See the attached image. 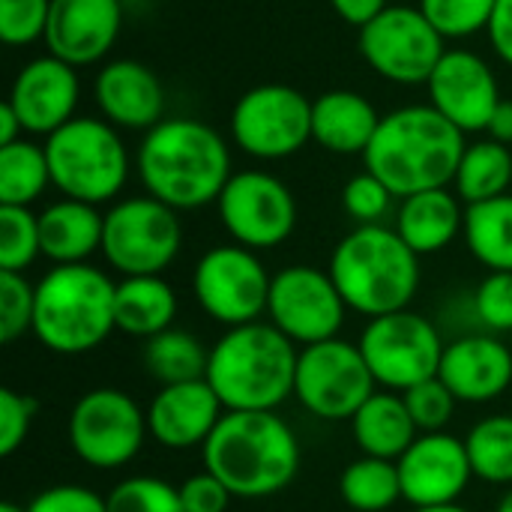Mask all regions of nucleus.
<instances>
[{"mask_svg": "<svg viewBox=\"0 0 512 512\" xmlns=\"http://www.w3.org/2000/svg\"><path fill=\"white\" fill-rule=\"evenodd\" d=\"M135 165L147 195L177 213L219 201L231 180L228 141L195 117H165L144 132Z\"/></svg>", "mask_w": 512, "mask_h": 512, "instance_id": "nucleus-1", "label": "nucleus"}, {"mask_svg": "<svg viewBox=\"0 0 512 512\" xmlns=\"http://www.w3.org/2000/svg\"><path fill=\"white\" fill-rule=\"evenodd\" d=\"M465 132L432 105H405L381 117V126L363 153L372 171L396 198L429 189H447L456 180Z\"/></svg>", "mask_w": 512, "mask_h": 512, "instance_id": "nucleus-2", "label": "nucleus"}, {"mask_svg": "<svg viewBox=\"0 0 512 512\" xmlns=\"http://www.w3.org/2000/svg\"><path fill=\"white\" fill-rule=\"evenodd\" d=\"M201 456L204 471L246 501L285 492L300 471V441L276 411H225Z\"/></svg>", "mask_w": 512, "mask_h": 512, "instance_id": "nucleus-3", "label": "nucleus"}, {"mask_svg": "<svg viewBox=\"0 0 512 512\" xmlns=\"http://www.w3.org/2000/svg\"><path fill=\"white\" fill-rule=\"evenodd\" d=\"M300 351L273 324L228 327L210 348L207 384L225 411H276L294 396Z\"/></svg>", "mask_w": 512, "mask_h": 512, "instance_id": "nucleus-4", "label": "nucleus"}, {"mask_svg": "<svg viewBox=\"0 0 512 512\" xmlns=\"http://www.w3.org/2000/svg\"><path fill=\"white\" fill-rule=\"evenodd\" d=\"M330 276L348 309L381 318L411 306L420 288V255L396 228L360 225L339 240Z\"/></svg>", "mask_w": 512, "mask_h": 512, "instance_id": "nucleus-5", "label": "nucleus"}, {"mask_svg": "<svg viewBox=\"0 0 512 512\" xmlns=\"http://www.w3.org/2000/svg\"><path fill=\"white\" fill-rule=\"evenodd\" d=\"M117 282L93 264H54L36 282L33 336L54 354H87L99 348L114 321Z\"/></svg>", "mask_w": 512, "mask_h": 512, "instance_id": "nucleus-6", "label": "nucleus"}, {"mask_svg": "<svg viewBox=\"0 0 512 512\" xmlns=\"http://www.w3.org/2000/svg\"><path fill=\"white\" fill-rule=\"evenodd\" d=\"M51 186L63 198L105 204L120 195L129 177V153L117 126L99 117H72L45 141Z\"/></svg>", "mask_w": 512, "mask_h": 512, "instance_id": "nucleus-7", "label": "nucleus"}, {"mask_svg": "<svg viewBox=\"0 0 512 512\" xmlns=\"http://www.w3.org/2000/svg\"><path fill=\"white\" fill-rule=\"evenodd\" d=\"M180 246L177 210L153 195L126 198L105 213L99 252L123 276H162L180 255Z\"/></svg>", "mask_w": 512, "mask_h": 512, "instance_id": "nucleus-8", "label": "nucleus"}, {"mask_svg": "<svg viewBox=\"0 0 512 512\" xmlns=\"http://www.w3.org/2000/svg\"><path fill=\"white\" fill-rule=\"evenodd\" d=\"M357 345L375 384L393 393H405L414 384L435 378L447 348L441 330L426 315L411 309L369 318Z\"/></svg>", "mask_w": 512, "mask_h": 512, "instance_id": "nucleus-9", "label": "nucleus"}, {"mask_svg": "<svg viewBox=\"0 0 512 512\" xmlns=\"http://www.w3.org/2000/svg\"><path fill=\"white\" fill-rule=\"evenodd\" d=\"M375 378L360 354V345L345 339H327L306 345L297 357L294 396L321 420H351L372 396Z\"/></svg>", "mask_w": 512, "mask_h": 512, "instance_id": "nucleus-10", "label": "nucleus"}, {"mask_svg": "<svg viewBox=\"0 0 512 512\" xmlns=\"http://www.w3.org/2000/svg\"><path fill=\"white\" fill-rule=\"evenodd\" d=\"M66 432L72 453L96 471L129 465L141 453L144 435H150L147 414L129 393L114 387L84 393L69 414Z\"/></svg>", "mask_w": 512, "mask_h": 512, "instance_id": "nucleus-11", "label": "nucleus"}, {"mask_svg": "<svg viewBox=\"0 0 512 512\" xmlns=\"http://www.w3.org/2000/svg\"><path fill=\"white\" fill-rule=\"evenodd\" d=\"M357 45L369 69L393 84H426L447 54L444 36L420 6H387L360 27Z\"/></svg>", "mask_w": 512, "mask_h": 512, "instance_id": "nucleus-12", "label": "nucleus"}, {"mask_svg": "<svg viewBox=\"0 0 512 512\" xmlns=\"http://www.w3.org/2000/svg\"><path fill=\"white\" fill-rule=\"evenodd\" d=\"M234 144L255 159H288L312 141V102L288 84H258L231 111Z\"/></svg>", "mask_w": 512, "mask_h": 512, "instance_id": "nucleus-13", "label": "nucleus"}, {"mask_svg": "<svg viewBox=\"0 0 512 512\" xmlns=\"http://www.w3.org/2000/svg\"><path fill=\"white\" fill-rule=\"evenodd\" d=\"M273 276L261 258L246 246L207 249L192 273V291L198 306L225 327L255 324L267 312Z\"/></svg>", "mask_w": 512, "mask_h": 512, "instance_id": "nucleus-14", "label": "nucleus"}, {"mask_svg": "<svg viewBox=\"0 0 512 512\" xmlns=\"http://www.w3.org/2000/svg\"><path fill=\"white\" fill-rule=\"evenodd\" d=\"M345 300L330 276L309 264L282 267L270 282L267 318L294 345H318L336 339L345 324Z\"/></svg>", "mask_w": 512, "mask_h": 512, "instance_id": "nucleus-15", "label": "nucleus"}, {"mask_svg": "<svg viewBox=\"0 0 512 512\" xmlns=\"http://www.w3.org/2000/svg\"><path fill=\"white\" fill-rule=\"evenodd\" d=\"M216 207L234 243L252 252L282 246L297 228V201L291 189L276 174L258 168L231 174Z\"/></svg>", "mask_w": 512, "mask_h": 512, "instance_id": "nucleus-16", "label": "nucleus"}, {"mask_svg": "<svg viewBox=\"0 0 512 512\" xmlns=\"http://www.w3.org/2000/svg\"><path fill=\"white\" fill-rule=\"evenodd\" d=\"M396 465L402 480V498L411 507L456 504L474 480L465 441L447 432L417 435V441L405 450V456Z\"/></svg>", "mask_w": 512, "mask_h": 512, "instance_id": "nucleus-17", "label": "nucleus"}, {"mask_svg": "<svg viewBox=\"0 0 512 512\" xmlns=\"http://www.w3.org/2000/svg\"><path fill=\"white\" fill-rule=\"evenodd\" d=\"M426 87L429 105L462 132H486L495 108L504 99L492 66L468 48L447 51Z\"/></svg>", "mask_w": 512, "mask_h": 512, "instance_id": "nucleus-18", "label": "nucleus"}, {"mask_svg": "<svg viewBox=\"0 0 512 512\" xmlns=\"http://www.w3.org/2000/svg\"><path fill=\"white\" fill-rule=\"evenodd\" d=\"M78 99L81 81L75 66L54 54H42L18 69L6 102L18 114L24 132L48 138L75 117Z\"/></svg>", "mask_w": 512, "mask_h": 512, "instance_id": "nucleus-19", "label": "nucleus"}, {"mask_svg": "<svg viewBox=\"0 0 512 512\" xmlns=\"http://www.w3.org/2000/svg\"><path fill=\"white\" fill-rule=\"evenodd\" d=\"M123 27L120 0H51L45 27L48 54L69 66L99 63L117 42Z\"/></svg>", "mask_w": 512, "mask_h": 512, "instance_id": "nucleus-20", "label": "nucleus"}, {"mask_svg": "<svg viewBox=\"0 0 512 512\" xmlns=\"http://www.w3.org/2000/svg\"><path fill=\"white\" fill-rule=\"evenodd\" d=\"M222 414L225 405L219 402L207 378L168 384L153 396L147 408V432L165 450H192L207 444Z\"/></svg>", "mask_w": 512, "mask_h": 512, "instance_id": "nucleus-21", "label": "nucleus"}, {"mask_svg": "<svg viewBox=\"0 0 512 512\" xmlns=\"http://www.w3.org/2000/svg\"><path fill=\"white\" fill-rule=\"evenodd\" d=\"M438 378L459 402H492L512 384V351L492 333H468L447 342Z\"/></svg>", "mask_w": 512, "mask_h": 512, "instance_id": "nucleus-22", "label": "nucleus"}, {"mask_svg": "<svg viewBox=\"0 0 512 512\" xmlns=\"http://www.w3.org/2000/svg\"><path fill=\"white\" fill-rule=\"evenodd\" d=\"M93 96L102 120L117 129L150 132L165 120V87L159 75L138 60L105 63L93 81Z\"/></svg>", "mask_w": 512, "mask_h": 512, "instance_id": "nucleus-23", "label": "nucleus"}, {"mask_svg": "<svg viewBox=\"0 0 512 512\" xmlns=\"http://www.w3.org/2000/svg\"><path fill=\"white\" fill-rule=\"evenodd\" d=\"M378 126L381 114L354 90H327L312 102V141L330 153H366Z\"/></svg>", "mask_w": 512, "mask_h": 512, "instance_id": "nucleus-24", "label": "nucleus"}, {"mask_svg": "<svg viewBox=\"0 0 512 512\" xmlns=\"http://www.w3.org/2000/svg\"><path fill=\"white\" fill-rule=\"evenodd\" d=\"M459 201L462 198L456 192H450V186L402 198L399 213H396L399 237L417 255L444 252L465 231V210Z\"/></svg>", "mask_w": 512, "mask_h": 512, "instance_id": "nucleus-25", "label": "nucleus"}, {"mask_svg": "<svg viewBox=\"0 0 512 512\" xmlns=\"http://www.w3.org/2000/svg\"><path fill=\"white\" fill-rule=\"evenodd\" d=\"M105 213L96 204L63 198L39 213L42 255L54 264H87V258L102 249Z\"/></svg>", "mask_w": 512, "mask_h": 512, "instance_id": "nucleus-26", "label": "nucleus"}, {"mask_svg": "<svg viewBox=\"0 0 512 512\" xmlns=\"http://www.w3.org/2000/svg\"><path fill=\"white\" fill-rule=\"evenodd\" d=\"M351 432L363 456H375L387 462H399L420 435L405 399L396 393H375L351 417Z\"/></svg>", "mask_w": 512, "mask_h": 512, "instance_id": "nucleus-27", "label": "nucleus"}, {"mask_svg": "<svg viewBox=\"0 0 512 512\" xmlns=\"http://www.w3.org/2000/svg\"><path fill=\"white\" fill-rule=\"evenodd\" d=\"M177 318V294L162 276H123L117 282L114 297V321L117 330L153 339L174 327Z\"/></svg>", "mask_w": 512, "mask_h": 512, "instance_id": "nucleus-28", "label": "nucleus"}, {"mask_svg": "<svg viewBox=\"0 0 512 512\" xmlns=\"http://www.w3.org/2000/svg\"><path fill=\"white\" fill-rule=\"evenodd\" d=\"M462 237L483 267L492 273H512V192L468 204Z\"/></svg>", "mask_w": 512, "mask_h": 512, "instance_id": "nucleus-29", "label": "nucleus"}, {"mask_svg": "<svg viewBox=\"0 0 512 512\" xmlns=\"http://www.w3.org/2000/svg\"><path fill=\"white\" fill-rule=\"evenodd\" d=\"M453 186L465 204H480L507 195L512 189V150L495 138L468 144Z\"/></svg>", "mask_w": 512, "mask_h": 512, "instance_id": "nucleus-30", "label": "nucleus"}, {"mask_svg": "<svg viewBox=\"0 0 512 512\" xmlns=\"http://www.w3.org/2000/svg\"><path fill=\"white\" fill-rule=\"evenodd\" d=\"M144 363L162 387L186 384V381H201L207 375L210 351L198 342V336L171 327V330L147 339Z\"/></svg>", "mask_w": 512, "mask_h": 512, "instance_id": "nucleus-31", "label": "nucleus"}, {"mask_svg": "<svg viewBox=\"0 0 512 512\" xmlns=\"http://www.w3.org/2000/svg\"><path fill=\"white\" fill-rule=\"evenodd\" d=\"M51 183L45 147L15 141L0 147V207H30Z\"/></svg>", "mask_w": 512, "mask_h": 512, "instance_id": "nucleus-32", "label": "nucleus"}, {"mask_svg": "<svg viewBox=\"0 0 512 512\" xmlns=\"http://www.w3.org/2000/svg\"><path fill=\"white\" fill-rule=\"evenodd\" d=\"M342 501L357 512H384L402 498L399 465L375 456L354 459L339 477Z\"/></svg>", "mask_w": 512, "mask_h": 512, "instance_id": "nucleus-33", "label": "nucleus"}, {"mask_svg": "<svg viewBox=\"0 0 512 512\" xmlns=\"http://www.w3.org/2000/svg\"><path fill=\"white\" fill-rule=\"evenodd\" d=\"M465 447L474 477L492 486H512V414L480 420L468 432Z\"/></svg>", "mask_w": 512, "mask_h": 512, "instance_id": "nucleus-34", "label": "nucleus"}, {"mask_svg": "<svg viewBox=\"0 0 512 512\" xmlns=\"http://www.w3.org/2000/svg\"><path fill=\"white\" fill-rule=\"evenodd\" d=\"M39 255V216L30 207H0V270L24 273Z\"/></svg>", "mask_w": 512, "mask_h": 512, "instance_id": "nucleus-35", "label": "nucleus"}, {"mask_svg": "<svg viewBox=\"0 0 512 512\" xmlns=\"http://www.w3.org/2000/svg\"><path fill=\"white\" fill-rule=\"evenodd\" d=\"M498 0H420V12L444 39H465L489 27Z\"/></svg>", "mask_w": 512, "mask_h": 512, "instance_id": "nucleus-36", "label": "nucleus"}, {"mask_svg": "<svg viewBox=\"0 0 512 512\" xmlns=\"http://www.w3.org/2000/svg\"><path fill=\"white\" fill-rule=\"evenodd\" d=\"M108 512H186L180 489L159 477H129L105 498Z\"/></svg>", "mask_w": 512, "mask_h": 512, "instance_id": "nucleus-37", "label": "nucleus"}, {"mask_svg": "<svg viewBox=\"0 0 512 512\" xmlns=\"http://www.w3.org/2000/svg\"><path fill=\"white\" fill-rule=\"evenodd\" d=\"M33 309L36 285H30L24 273L0 270V339L6 345L33 330Z\"/></svg>", "mask_w": 512, "mask_h": 512, "instance_id": "nucleus-38", "label": "nucleus"}, {"mask_svg": "<svg viewBox=\"0 0 512 512\" xmlns=\"http://www.w3.org/2000/svg\"><path fill=\"white\" fill-rule=\"evenodd\" d=\"M408 411H411V420L417 423L420 435L423 432H444V426L453 420V411H456V396L450 393V387L435 375L429 381H420L414 384L411 390L402 393Z\"/></svg>", "mask_w": 512, "mask_h": 512, "instance_id": "nucleus-39", "label": "nucleus"}, {"mask_svg": "<svg viewBox=\"0 0 512 512\" xmlns=\"http://www.w3.org/2000/svg\"><path fill=\"white\" fill-rule=\"evenodd\" d=\"M51 0H0V39L9 48L45 39Z\"/></svg>", "mask_w": 512, "mask_h": 512, "instance_id": "nucleus-40", "label": "nucleus"}, {"mask_svg": "<svg viewBox=\"0 0 512 512\" xmlns=\"http://www.w3.org/2000/svg\"><path fill=\"white\" fill-rule=\"evenodd\" d=\"M393 192L372 174V171H363V174H354L345 189H342V204H345V213L360 222V225H381V219L390 213V204H393Z\"/></svg>", "mask_w": 512, "mask_h": 512, "instance_id": "nucleus-41", "label": "nucleus"}, {"mask_svg": "<svg viewBox=\"0 0 512 512\" xmlns=\"http://www.w3.org/2000/svg\"><path fill=\"white\" fill-rule=\"evenodd\" d=\"M474 318L492 333H512V273H489L474 291Z\"/></svg>", "mask_w": 512, "mask_h": 512, "instance_id": "nucleus-42", "label": "nucleus"}, {"mask_svg": "<svg viewBox=\"0 0 512 512\" xmlns=\"http://www.w3.org/2000/svg\"><path fill=\"white\" fill-rule=\"evenodd\" d=\"M36 417V399L27 393H15L9 387L0 390V456L9 459L30 435Z\"/></svg>", "mask_w": 512, "mask_h": 512, "instance_id": "nucleus-43", "label": "nucleus"}, {"mask_svg": "<svg viewBox=\"0 0 512 512\" xmlns=\"http://www.w3.org/2000/svg\"><path fill=\"white\" fill-rule=\"evenodd\" d=\"M27 512H108V507H105V498L96 495L93 489L66 483V486H51L39 492L27 504Z\"/></svg>", "mask_w": 512, "mask_h": 512, "instance_id": "nucleus-44", "label": "nucleus"}, {"mask_svg": "<svg viewBox=\"0 0 512 512\" xmlns=\"http://www.w3.org/2000/svg\"><path fill=\"white\" fill-rule=\"evenodd\" d=\"M180 489V501L186 512H225L231 504V492L225 489V483L219 477H213L210 471L189 477Z\"/></svg>", "mask_w": 512, "mask_h": 512, "instance_id": "nucleus-45", "label": "nucleus"}, {"mask_svg": "<svg viewBox=\"0 0 512 512\" xmlns=\"http://www.w3.org/2000/svg\"><path fill=\"white\" fill-rule=\"evenodd\" d=\"M486 36H489L492 51L507 66H512V0H498L495 3V12H492V21L486 27Z\"/></svg>", "mask_w": 512, "mask_h": 512, "instance_id": "nucleus-46", "label": "nucleus"}, {"mask_svg": "<svg viewBox=\"0 0 512 512\" xmlns=\"http://www.w3.org/2000/svg\"><path fill=\"white\" fill-rule=\"evenodd\" d=\"M333 12L348 21L351 27H366L375 15H381L390 3L387 0H330Z\"/></svg>", "mask_w": 512, "mask_h": 512, "instance_id": "nucleus-47", "label": "nucleus"}, {"mask_svg": "<svg viewBox=\"0 0 512 512\" xmlns=\"http://www.w3.org/2000/svg\"><path fill=\"white\" fill-rule=\"evenodd\" d=\"M486 132H489V138L512 147V99H501V105L495 108Z\"/></svg>", "mask_w": 512, "mask_h": 512, "instance_id": "nucleus-48", "label": "nucleus"}, {"mask_svg": "<svg viewBox=\"0 0 512 512\" xmlns=\"http://www.w3.org/2000/svg\"><path fill=\"white\" fill-rule=\"evenodd\" d=\"M21 132H24V126H21L18 114L12 111L9 102H3V105H0V147L21 141Z\"/></svg>", "mask_w": 512, "mask_h": 512, "instance_id": "nucleus-49", "label": "nucleus"}, {"mask_svg": "<svg viewBox=\"0 0 512 512\" xmlns=\"http://www.w3.org/2000/svg\"><path fill=\"white\" fill-rule=\"evenodd\" d=\"M411 512H468L459 504H444V507H414Z\"/></svg>", "mask_w": 512, "mask_h": 512, "instance_id": "nucleus-50", "label": "nucleus"}, {"mask_svg": "<svg viewBox=\"0 0 512 512\" xmlns=\"http://www.w3.org/2000/svg\"><path fill=\"white\" fill-rule=\"evenodd\" d=\"M495 512H512V489L504 495V498H501V504H498V510Z\"/></svg>", "mask_w": 512, "mask_h": 512, "instance_id": "nucleus-51", "label": "nucleus"}, {"mask_svg": "<svg viewBox=\"0 0 512 512\" xmlns=\"http://www.w3.org/2000/svg\"><path fill=\"white\" fill-rule=\"evenodd\" d=\"M0 512H27V507H18V504H12V501H3V504H0Z\"/></svg>", "mask_w": 512, "mask_h": 512, "instance_id": "nucleus-52", "label": "nucleus"}]
</instances>
